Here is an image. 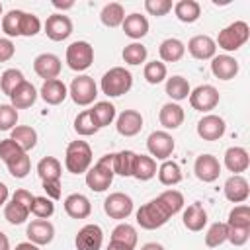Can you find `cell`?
I'll use <instances>...</instances> for the list:
<instances>
[{
	"instance_id": "33",
	"label": "cell",
	"mask_w": 250,
	"mask_h": 250,
	"mask_svg": "<svg viewBox=\"0 0 250 250\" xmlns=\"http://www.w3.org/2000/svg\"><path fill=\"white\" fill-rule=\"evenodd\" d=\"M100 20L105 27H117L125 20V10L119 2H109V4L104 6V10L100 14Z\"/></svg>"
},
{
	"instance_id": "41",
	"label": "cell",
	"mask_w": 250,
	"mask_h": 250,
	"mask_svg": "<svg viewBox=\"0 0 250 250\" xmlns=\"http://www.w3.org/2000/svg\"><path fill=\"white\" fill-rule=\"evenodd\" d=\"M227 236H229V227L227 223H213L205 234V246L209 248H217L221 246L223 242H227Z\"/></svg>"
},
{
	"instance_id": "6",
	"label": "cell",
	"mask_w": 250,
	"mask_h": 250,
	"mask_svg": "<svg viewBox=\"0 0 250 250\" xmlns=\"http://www.w3.org/2000/svg\"><path fill=\"white\" fill-rule=\"evenodd\" d=\"M94 62V47L88 41H74L66 47V64L68 68L82 72L86 68H90V64Z\"/></svg>"
},
{
	"instance_id": "5",
	"label": "cell",
	"mask_w": 250,
	"mask_h": 250,
	"mask_svg": "<svg viewBox=\"0 0 250 250\" xmlns=\"http://www.w3.org/2000/svg\"><path fill=\"white\" fill-rule=\"evenodd\" d=\"M248 37H250L248 23L238 20V21H232L230 25H227L219 31L215 45H219L223 51H238L248 41Z\"/></svg>"
},
{
	"instance_id": "21",
	"label": "cell",
	"mask_w": 250,
	"mask_h": 250,
	"mask_svg": "<svg viewBox=\"0 0 250 250\" xmlns=\"http://www.w3.org/2000/svg\"><path fill=\"white\" fill-rule=\"evenodd\" d=\"M225 197L232 203H244L250 195V188H248V182L244 176H238V174H232L227 182H225Z\"/></svg>"
},
{
	"instance_id": "48",
	"label": "cell",
	"mask_w": 250,
	"mask_h": 250,
	"mask_svg": "<svg viewBox=\"0 0 250 250\" xmlns=\"http://www.w3.org/2000/svg\"><path fill=\"white\" fill-rule=\"evenodd\" d=\"M41 31V21L35 14L21 12V21H20V35L21 37H33Z\"/></svg>"
},
{
	"instance_id": "16",
	"label": "cell",
	"mask_w": 250,
	"mask_h": 250,
	"mask_svg": "<svg viewBox=\"0 0 250 250\" xmlns=\"http://www.w3.org/2000/svg\"><path fill=\"white\" fill-rule=\"evenodd\" d=\"M25 234H27L29 242H33L37 246H45L55 238V227L47 219H35L27 225Z\"/></svg>"
},
{
	"instance_id": "63",
	"label": "cell",
	"mask_w": 250,
	"mask_h": 250,
	"mask_svg": "<svg viewBox=\"0 0 250 250\" xmlns=\"http://www.w3.org/2000/svg\"><path fill=\"white\" fill-rule=\"evenodd\" d=\"M141 250H164V246H162V244H158V242H146Z\"/></svg>"
},
{
	"instance_id": "50",
	"label": "cell",
	"mask_w": 250,
	"mask_h": 250,
	"mask_svg": "<svg viewBox=\"0 0 250 250\" xmlns=\"http://www.w3.org/2000/svg\"><path fill=\"white\" fill-rule=\"evenodd\" d=\"M227 227H250V207L248 205H236L230 209Z\"/></svg>"
},
{
	"instance_id": "26",
	"label": "cell",
	"mask_w": 250,
	"mask_h": 250,
	"mask_svg": "<svg viewBox=\"0 0 250 250\" xmlns=\"http://www.w3.org/2000/svg\"><path fill=\"white\" fill-rule=\"evenodd\" d=\"M64 211L72 219H86L92 213V203L82 193H70L64 199Z\"/></svg>"
},
{
	"instance_id": "1",
	"label": "cell",
	"mask_w": 250,
	"mask_h": 250,
	"mask_svg": "<svg viewBox=\"0 0 250 250\" xmlns=\"http://www.w3.org/2000/svg\"><path fill=\"white\" fill-rule=\"evenodd\" d=\"M113 154H104L86 172V186L92 191H105L113 182Z\"/></svg>"
},
{
	"instance_id": "10",
	"label": "cell",
	"mask_w": 250,
	"mask_h": 250,
	"mask_svg": "<svg viewBox=\"0 0 250 250\" xmlns=\"http://www.w3.org/2000/svg\"><path fill=\"white\" fill-rule=\"evenodd\" d=\"M104 211H105L107 217L123 221L133 213V199L123 191L109 193L105 197V201H104Z\"/></svg>"
},
{
	"instance_id": "12",
	"label": "cell",
	"mask_w": 250,
	"mask_h": 250,
	"mask_svg": "<svg viewBox=\"0 0 250 250\" xmlns=\"http://www.w3.org/2000/svg\"><path fill=\"white\" fill-rule=\"evenodd\" d=\"M227 131V125H225V119L215 115V113H209V115H203L199 121H197V135L203 139V141H219Z\"/></svg>"
},
{
	"instance_id": "43",
	"label": "cell",
	"mask_w": 250,
	"mask_h": 250,
	"mask_svg": "<svg viewBox=\"0 0 250 250\" xmlns=\"http://www.w3.org/2000/svg\"><path fill=\"white\" fill-rule=\"evenodd\" d=\"M143 74H145V80L148 84H160L162 80H166L168 70H166V64L162 61H150L145 64Z\"/></svg>"
},
{
	"instance_id": "28",
	"label": "cell",
	"mask_w": 250,
	"mask_h": 250,
	"mask_svg": "<svg viewBox=\"0 0 250 250\" xmlns=\"http://www.w3.org/2000/svg\"><path fill=\"white\" fill-rule=\"evenodd\" d=\"M131 176L141 180V182L154 178L156 176V160L148 154H137L135 162H133V174Z\"/></svg>"
},
{
	"instance_id": "24",
	"label": "cell",
	"mask_w": 250,
	"mask_h": 250,
	"mask_svg": "<svg viewBox=\"0 0 250 250\" xmlns=\"http://www.w3.org/2000/svg\"><path fill=\"white\" fill-rule=\"evenodd\" d=\"M37 100V90L31 82L23 80L10 96V105L16 107V109H25V107H31Z\"/></svg>"
},
{
	"instance_id": "7",
	"label": "cell",
	"mask_w": 250,
	"mask_h": 250,
	"mask_svg": "<svg viewBox=\"0 0 250 250\" xmlns=\"http://www.w3.org/2000/svg\"><path fill=\"white\" fill-rule=\"evenodd\" d=\"M68 96L72 98V102L76 105H90V104H94V100L98 96V86L92 76L80 74L70 82Z\"/></svg>"
},
{
	"instance_id": "18",
	"label": "cell",
	"mask_w": 250,
	"mask_h": 250,
	"mask_svg": "<svg viewBox=\"0 0 250 250\" xmlns=\"http://www.w3.org/2000/svg\"><path fill=\"white\" fill-rule=\"evenodd\" d=\"M188 51L193 59L197 61H207V59H213L215 53H217V45H215V39H211L209 35H195L188 41Z\"/></svg>"
},
{
	"instance_id": "36",
	"label": "cell",
	"mask_w": 250,
	"mask_h": 250,
	"mask_svg": "<svg viewBox=\"0 0 250 250\" xmlns=\"http://www.w3.org/2000/svg\"><path fill=\"white\" fill-rule=\"evenodd\" d=\"M156 174L162 186H176L182 182V170L174 160H164L156 170Z\"/></svg>"
},
{
	"instance_id": "49",
	"label": "cell",
	"mask_w": 250,
	"mask_h": 250,
	"mask_svg": "<svg viewBox=\"0 0 250 250\" xmlns=\"http://www.w3.org/2000/svg\"><path fill=\"white\" fill-rule=\"evenodd\" d=\"M25 152L12 141V139H4V141H0V158L4 160V164L8 166V164H12V162H16L18 158H21Z\"/></svg>"
},
{
	"instance_id": "37",
	"label": "cell",
	"mask_w": 250,
	"mask_h": 250,
	"mask_svg": "<svg viewBox=\"0 0 250 250\" xmlns=\"http://www.w3.org/2000/svg\"><path fill=\"white\" fill-rule=\"evenodd\" d=\"M189 92H191V88H189V82L184 78V76H172V78H168L166 80V94L172 98V100H176V102H182V100H186L188 96H189Z\"/></svg>"
},
{
	"instance_id": "55",
	"label": "cell",
	"mask_w": 250,
	"mask_h": 250,
	"mask_svg": "<svg viewBox=\"0 0 250 250\" xmlns=\"http://www.w3.org/2000/svg\"><path fill=\"white\" fill-rule=\"evenodd\" d=\"M14 53H16V47H14L12 39H8V37H0V62L10 61V59L14 57Z\"/></svg>"
},
{
	"instance_id": "61",
	"label": "cell",
	"mask_w": 250,
	"mask_h": 250,
	"mask_svg": "<svg viewBox=\"0 0 250 250\" xmlns=\"http://www.w3.org/2000/svg\"><path fill=\"white\" fill-rule=\"evenodd\" d=\"M105 250H133V248H129V246H125V244H121V242H113V240H109V244H107Z\"/></svg>"
},
{
	"instance_id": "13",
	"label": "cell",
	"mask_w": 250,
	"mask_h": 250,
	"mask_svg": "<svg viewBox=\"0 0 250 250\" xmlns=\"http://www.w3.org/2000/svg\"><path fill=\"white\" fill-rule=\"evenodd\" d=\"M45 33L51 41H64L72 33V21L64 14H53L45 21Z\"/></svg>"
},
{
	"instance_id": "54",
	"label": "cell",
	"mask_w": 250,
	"mask_h": 250,
	"mask_svg": "<svg viewBox=\"0 0 250 250\" xmlns=\"http://www.w3.org/2000/svg\"><path fill=\"white\" fill-rule=\"evenodd\" d=\"M250 238V227H229V236L227 240L232 246H242Z\"/></svg>"
},
{
	"instance_id": "19",
	"label": "cell",
	"mask_w": 250,
	"mask_h": 250,
	"mask_svg": "<svg viewBox=\"0 0 250 250\" xmlns=\"http://www.w3.org/2000/svg\"><path fill=\"white\" fill-rule=\"evenodd\" d=\"M39 96L43 98L45 104H49V105H59V104H62V102L66 100L68 88H66V84H64L62 80H59V78L45 80L43 86H41V90H39Z\"/></svg>"
},
{
	"instance_id": "45",
	"label": "cell",
	"mask_w": 250,
	"mask_h": 250,
	"mask_svg": "<svg viewBox=\"0 0 250 250\" xmlns=\"http://www.w3.org/2000/svg\"><path fill=\"white\" fill-rule=\"evenodd\" d=\"M55 213V203L53 199H49L47 195H33L31 201V215H35L37 219H49Z\"/></svg>"
},
{
	"instance_id": "20",
	"label": "cell",
	"mask_w": 250,
	"mask_h": 250,
	"mask_svg": "<svg viewBox=\"0 0 250 250\" xmlns=\"http://www.w3.org/2000/svg\"><path fill=\"white\" fill-rule=\"evenodd\" d=\"M117 133L123 137H135L143 129V115L137 109H125L117 117Z\"/></svg>"
},
{
	"instance_id": "8",
	"label": "cell",
	"mask_w": 250,
	"mask_h": 250,
	"mask_svg": "<svg viewBox=\"0 0 250 250\" xmlns=\"http://www.w3.org/2000/svg\"><path fill=\"white\" fill-rule=\"evenodd\" d=\"M146 148H148L152 158L164 162V160H168L172 156V152L176 148V143H174L170 133H166V131H152L148 135V139H146Z\"/></svg>"
},
{
	"instance_id": "30",
	"label": "cell",
	"mask_w": 250,
	"mask_h": 250,
	"mask_svg": "<svg viewBox=\"0 0 250 250\" xmlns=\"http://www.w3.org/2000/svg\"><path fill=\"white\" fill-rule=\"evenodd\" d=\"M10 139H12L23 152L31 150V148L37 145V133H35V129L29 127V125H16V127L12 129Z\"/></svg>"
},
{
	"instance_id": "15",
	"label": "cell",
	"mask_w": 250,
	"mask_h": 250,
	"mask_svg": "<svg viewBox=\"0 0 250 250\" xmlns=\"http://www.w3.org/2000/svg\"><path fill=\"white\" fill-rule=\"evenodd\" d=\"M193 172L197 176V180L205 182V184H211L219 178L221 174V162L213 156V154H199L195 158V164H193Z\"/></svg>"
},
{
	"instance_id": "57",
	"label": "cell",
	"mask_w": 250,
	"mask_h": 250,
	"mask_svg": "<svg viewBox=\"0 0 250 250\" xmlns=\"http://www.w3.org/2000/svg\"><path fill=\"white\" fill-rule=\"evenodd\" d=\"M12 199H16V201H20V203H23V205H27V207L31 209V201H33V195H31L27 189H16V193L12 195Z\"/></svg>"
},
{
	"instance_id": "22",
	"label": "cell",
	"mask_w": 250,
	"mask_h": 250,
	"mask_svg": "<svg viewBox=\"0 0 250 250\" xmlns=\"http://www.w3.org/2000/svg\"><path fill=\"white\" fill-rule=\"evenodd\" d=\"M225 166H227L229 172L240 176L250 166L248 150L242 148V146H230V148H227V152H225Z\"/></svg>"
},
{
	"instance_id": "52",
	"label": "cell",
	"mask_w": 250,
	"mask_h": 250,
	"mask_svg": "<svg viewBox=\"0 0 250 250\" xmlns=\"http://www.w3.org/2000/svg\"><path fill=\"white\" fill-rule=\"evenodd\" d=\"M174 8L172 0H145V10L150 14V16H166L170 10Z\"/></svg>"
},
{
	"instance_id": "58",
	"label": "cell",
	"mask_w": 250,
	"mask_h": 250,
	"mask_svg": "<svg viewBox=\"0 0 250 250\" xmlns=\"http://www.w3.org/2000/svg\"><path fill=\"white\" fill-rule=\"evenodd\" d=\"M8 197H10L8 186H6L4 182H0V205H6V203H8Z\"/></svg>"
},
{
	"instance_id": "44",
	"label": "cell",
	"mask_w": 250,
	"mask_h": 250,
	"mask_svg": "<svg viewBox=\"0 0 250 250\" xmlns=\"http://www.w3.org/2000/svg\"><path fill=\"white\" fill-rule=\"evenodd\" d=\"M74 131L80 135V137H90L94 133H98V125L94 123L92 115H90V109H84L76 115L74 119Z\"/></svg>"
},
{
	"instance_id": "64",
	"label": "cell",
	"mask_w": 250,
	"mask_h": 250,
	"mask_svg": "<svg viewBox=\"0 0 250 250\" xmlns=\"http://www.w3.org/2000/svg\"><path fill=\"white\" fill-rule=\"evenodd\" d=\"M0 16H2V4H0Z\"/></svg>"
},
{
	"instance_id": "25",
	"label": "cell",
	"mask_w": 250,
	"mask_h": 250,
	"mask_svg": "<svg viewBox=\"0 0 250 250\" xmlns=\"http://www.w3.org/2000/svg\"><path fill=\"white\" fill-rule=\"evenodd\" d=\"M184 107L176 102H168L160 107V113H158V121L164 129H178L182 123H184Z\"/></svg>"
},
{
	"instance_id": "32",
	"label": "cell",
	"mask_w": 250,
	"mask_h": 250,
	"mask_svg": "<svg viewBox=\"0 0 250 250\" xmlns=\"http://www.w3.org/2000/svg\"><path fill=\"white\" fill-rule=\"evenodd\" d=\"M90 115H92L94 123L98 125V129L107 127L115 119V105L109 102H96L90 109Z\"/></svg>"
},
{
	"instance_id": "23",
	"label": "cell",
	"mask_w": 250,
	"mask_h": 250,
	"mask_svg": "<svg viewBox=\"0 0 250 250\" xmlns=\"http://www.w3.org/2000/svg\"><path fill=\"white\" fill-rule=\"evenodd\" d=\"M182 221H184V227L188 230L199 232L207 225V211L203 209V205L199 201H195V203H191V205L186 207V211L182 215Z\"/></svg>"
},
{
	"instance_id": "17",
	"label": "cell",
	"mask_w": 250,
	"mask_h": 250,
	"mask_svg": "<svg viewBox=\"0 0 250 250\" xmlns=\"http://www.w3.org/2000/svg\"><path fill=\"white\" fill-rule=\"evenodd\" d=\"M211 72L219 80H232L238 74V61L230 55H215L211 59Z\"/></svg>"
},
{
	"instance_id": "51",
	"label": "cell",
	"mask_w": 250,
	"mask_h": 250,
	"mask_svg": "<svg viewBox=\"0 0 250 250\" xmlns=\"http://www.w3.org/2000/svg\"><path fill=\"white\" fill-rule=\"evenodd\" d=\"M18 125V109L10 104H0V131H12Z\"/></svg>"
},
{
	"instance_id": "39",
	"label": "cell",
	"mask_w": 250,
	"mask_h": 250,
	"mask_svg": "<svg viewBox=\"0 0 250 250\" xmlns=\"http://www.w3.org/2000/svg\"><path fill=\"white\" fill-rule=\"evenodd\" d=\"M111 240L113 242H121V244H125V246L135 250V246H137V230L129 223H119L111 230Z\"/></svg>"
},
{
	"instance_id": "34",
	"label": "cell",
	"mask_w": 250,
	"mask_h": 250,
	"mask_svg": "<svg viewBox=\"0 0 250 250\" xmlns=\"http://www.w3.org/2000/svg\"><path fill=\"white\" fill-rule=\"evenodd\" d=\"M29 213H31V209L27 205L16 201V199H10L6 203V207H4V217H6V221L10 225H21V223H25L27 217H29Z\"/></svg>"
},
{
	"instance_id": "11",
	"label": "cell",
	"mask_w": 250,
	"mask_h": 250,
	"mask_svg": "<svg viewBox=\"0 0 250 250\" xmlns=\"http://www.w3.org/2000/svg\"><path fill=\"white\" fill-rule=\"evenodd\" d=\"M74 244H76V250H100L102 244H104V230L100 225H84L76 238H74Z\"/></svg>"
},
{
	"instance_id": "35",
	"label": "cell",
	"mask_w": 250,
	"mask_h": 250,
	"mask_svg": "<svg viewBox=\"0 0 250 250\" xmlns=\"http://www.w3.org/2000/svg\"><path fill=\"white\" fill-rule=\"evenodd\" d=\"M61 172H62V166L61 162L55 158V156H45L39 160L37 164V174L41 178V182H47V180H61Z\"/></svg>"
},
{
	"instance_id": "38",
	"label": "cell",
	"mask_w": 250,
	"mask_h": 250,
	"mask_svg": "<svg viewBox=\"0 0 250 250\" xmlns=\"http://www.w3.org/2000/svg\"><path fill=\"white\" fill-rule=\"evenodd\" d=\"M137 152L133 150H119L113 154V174L119 176H131L133 174V162Z\"/></svg>"
},
{
	"instance_id": "29",
	"label": "cell",
	"mask_w": 250,
	"mask_h": 250,
	"mask_svg": "<svg viewBox=\"0 0 250 250\" xmlns=\"http://www.w3.org/2000/svg\"><path fill=\"white\" fill-rule=\"evenodd\" d=\"M184 53H186V45L176 37L164 39L158 47V55L164 62H178L184 57Z\"/></svg>"
},
{
	"instance_id": "3",
	"label": "cell",
	"mask_w": 250,
	"mask_h": 250,
	"mask_svg": "<svg viewBox=\"0 0 250 250\" xmlns=\"http://www.w3.org/2000/svg\"><path fill=\"white\" fill-rule=\"evenodd\" d=\"M64 166L70 174H86L92 166V148L86 141H72L64 152Z\"/></svg>"
},
{
	"instance_id": "59",
	"label": "cell",
	"mask_w": 250,
	"mask_h": 250,
	"mask_svg": "<svg viewBox=\"0 0 250 250\" xmlns=\"http://www.w3.org/2000/svg\"><path fill=\"white\" fill-rule=\"evenodd\" d=\"M53 6H55V8H59V10H70V8L74 6V2H72V0H68V2H61V0H53Z\"/></svg>"
},
{
	"instance_id": "14",
	"label": "cell",
	"mask_w": 250,
	"mask_h": 250,
	"mask_svg": "<svg viewBox=\"0 0 250 250\" xmlns=\"http://www.w3.org/2000/svg\"><path fill=\"white\" fill-rule=\"evenodd\" d=\"M61 68H62L61 59H59L57 55H53V53H41V55H37L35 61H33V70H35V74H37L39 78H43V80L59 78Z\"/></svg>"
},
{
	"instance_id": "56",
	"label": "cell",
	"mask_w": 250,
	"mask_h": 250,
	"mask_svg": "<svg viewBox=\"0 0 250 250\" xmlns=\"http://www.w3.org/2000/svg\"><path fill=\"white\" fill-rule=\"evenodd\" d=\"M43 189H45L49 199H53V201L59 199L61 197V180H47V182H43Z\"/></svg>"
},
{
	"instance_id": "27",
	"label": "cell",
	"mask_w": 250,
	"mask_h": 250,
	"mask_svg": "<svg viewBox=\"0 0 250 250\" xmlns=\"http://www.w3.org/2000/svg\"><path fill=\"white\" fill-rule=\"evenodd\" d=\"M121 27H123V31H125L127 37H131V39H141V37H145V35L148 33V20H146L143 14H137V12H135V14L125 16Z\"/></svg>"
},
{
	"instance_id": "9",
	"label": "cell",
	"mask_w": 250,
	"mask_h": 250,
	"mask_svg": "<svg viewBox=\"0 0 250 250\" xmlns=\"http://www.w3.org/2000/svg\"><path fill=\"white\" fill-rule=\"evenodd\" d=\"M188 98H189V105H191L195 111H203V113L215 109L217 104H219V92H217V88L211 86V84H201V86H197L195 90L189 92Z\"/></svg>"
},
{
	"instance_id": "2",
	"label": "cell",
	"mask_w": 250,
	"mask_h": 250,
	"mask_svg": "<svg viewBox=\"0 0 250 250\" xmlns=\"http://www.w3.org/2000/svg\"><path fill=\"white\" fill-rule=\"evenodd\" d=\"M133 86V74L125 68V66H113L109 68L104 76H102V82H100V88L105 96L109 98H117V96H123L131 90Z\"/></svg>"
},
{
	"instance_id": "40",
	"label": "cell",
	"mask_w": 250,
	"mask_h": 250,
	"mask_svg": "<svg viewBox=\"0 0 250 250\" xmlns=\"http://www.w3.org/2000/svg\"><path fill=\"white\" fill-rule=\"evenodd\" d=\"M23 80H25V76H23L21 70H18V68H8V70H4L2 76H0V88H2V92H4L6 96H12V92H14Z\"/></svg>"
},
{
	"instance_id": "4",
	"label": "cell",
	"mask_w": 250,
	"mask_h": 250,
	"mask_svg": "<svg viewBox=\"0 0 250 250\" xmlns=\"http://www.w3.org/2000/svg\"><path fill=\"white\" fill-rule=\"evenodd\" d=\"M170 211L160 203V199H150L148 203L141 205L137 209V223L141 225V229H146V230H154V229H160L168 223L170 219Z\"/></svg>"
},
{
	"instance_id": "60",
	"label": "cell",
	"mask_w": 250,
	"mask_h": 250,
	"mask_svg": "<svg viewBox=\"0 0 250 250\" xmlns=\"http://www.w3.org/2000/svg\"><path fill=\"white\" fill-rule=\"evenodd\" d=\"M14 250H39V246L33 242H20V244H16Z\"/></svg>"
},
{
	"instance_id": "47",
	"label": "cell",
	"mask_w": 250,
	"mask_h": 250,
	"mask_svg": "<svg viewBox=\"0 0 250 250\" xmlns=\"http://www.w3.org/2000/svg\"><path fill=\"white\" fill-rule=\"evenodd\" d=\"M20 21H21V10H10L6 16H2V31L10 37H20Z\"/></svg>"
},
{
	"instance_id": "46",
	"label": "cell",
	"mask_w": 250,
	"mask_h": 250,
	"mask_svg": "<svg viewBox=\"0 0 250 250\" xmlns=\"http://www.w3.org/2000/svg\"><path fill=\"white\" fill-rule=\"evenodd\" d=\"M158 199H160V203L170 211V215L180 213L182 207H184V195H182L178 189H166V191H162V193L158 195Z\"/></svg>"
},
{
	"instance_id": "62",
	"label": "cell",
	"mask_w": 250,
	"mask_h": 250,
	"mask_svg": "<svg viewBox=\"0 0 250 250\" xmlns=\"http://www.w3.org/2000/svg\"><path fill=\"white\" fill-rule=\"evenodd\" d=\"M0 250H10V240L2 230H0Z\"/></svg>"
},
{
	"instance_id": "42",
	"label": "cell",
	"mask_w": 250,
	"mask_h": 250,
	"mask_svg": "<svg viewBox=\"0 0 250 250\" xmlns=\"http://www.w3.org/2000/svg\"><path fill=\"white\" fill-rule=\"evenodd\" d=\"M123 61L127 62V64H141V62H145L146 61V47L143 45V43H137V41H133V43H129V45H125V49H123Z\"/></svg>"
},
{
	"instance_id": "31",
	"label": "cell",
	"mask_w": 250,
	"mask_h": 250,
	"mask_svg": "<svg viewBox=\"0 0 250 250\" xmlns=\"http://www.w3.org/2000/svg\"><path fill=\"white\" fill-rule=\"evenodd\" d=\"M174 14L184 23H193L201 16V6L195 0H180L174 4Z\"/></svg>"
},
{
	"instance_id": "53",
	"label": "cell",
	"mask_w": 250,
	"mask_h": 250,
	"mask_svg": "<svg viewBox=\"0 0 250 250\" xmlns=\"http://www.w3.org/2000/svg\"><path fill=\"white\" fill-rule=\"evenodd\" d=\"M8 170H10V174H12L14 178H25V176L29 174V170H31V160H29L27 152H25L21 158H18L16 162L8 164Z\"/></svg>"
}]
</instances>
